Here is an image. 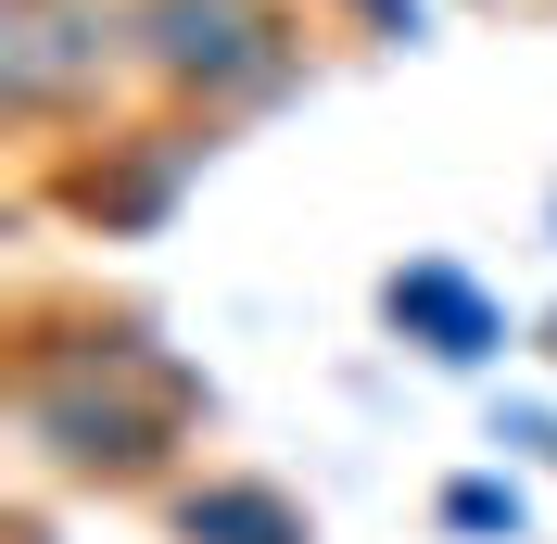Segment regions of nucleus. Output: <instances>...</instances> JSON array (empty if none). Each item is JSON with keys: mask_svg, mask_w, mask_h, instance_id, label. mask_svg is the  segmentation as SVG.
I'll return each mask as SVG.
<instances>
[{"mask_svg": "<svg viewBox=\"0 0 557 544\" xmlns=\"http://www.w3.org/2000/svg\"><path fill=\"white\" fill-rule=\"evenodd\" d=\"M190 418H203V393L152 355L139 317L26 330V355H13V431L76 494H165L190 456Z\"/></svg>", "mask_w": 557, "mask_h": 544, "instance_id": "f257e3e1", "label": "nucleus"}, {"mask_svg": "<svg viewBox=\"0 0 557 544\" xmlns=\"http://www.w3.org/2000/svg\"><path fill=\"white\" fill-rule=\"evenodd\" d=\"M305 76V38L278 0H139V89L165 114H253Z\"/></svg>", "mask_w": 557, "mask_h": 544, "instance_id": "f03ea898", "label": "nucleus"}, {"mask_svg": "<svg viewBox=\"0 0 557 544\" xmlns=\"http://www.w3.org/2000/svg\"><path fill=\"white\" fill-rule=\"evenodd\" d=\"M139 89V0H0V114L26 139Z\"/></svg>", "mask_w": 557, "mask_h": 544, "instance_id": "7ed1b4c3", "label": "nucleus"}, {"mask_svg": "<svg viewBox=\"0 0 557 544\" xmlns=\"http://www.w3.org/2000/svg\"><path fill=\"white\" fill-rule=\"evenodd\" d=\"M190 177H203L190 114H152V127H114V139H89V152H64V203L102 240H127V228H165Z\"/></svg>", "mask_w": 557, "mask_h": 544, "instance_id": "20e7f679", "label": "nucleus"}, {"mask_svg": "<svg viewBox=\"0 0 557 544\" xmlns=\"http://www.w3.org/2000/svg\"><path fill=\"white\" fill-rule=\"evenodd\" d=\"M381 330L418 342V355L456 368V380H482L494 355H507V305H494L456 254H406V267H381Z\"/></svg>", "mask_w": 557, "mask_h": 544, "instance_id": "39448f33", "label": "nucleus"}, {"mask_svg": "<svg viewBox=\"0 0 557 544\" xmlns=\"http://www.w3.org/2000/svg\"><path fill=\"white\" fill-rule=\"evenodd\" d=\"M165 544H317V519L267 469H177L165 481Z\"/></svg>", "mask_w": 557, "mask_h": 544, "instance_id": "423d86ee", "label": "nucleus"}, {"mask_svg": "<svg viewBox=\"0 0 557 544\" xmlns=\"http://www.w3.org/2000/svg\"><path fill=\"white\" fill-rule=\"evenodd\" d=\"M431 519L469 532V544H520V532H532V494H520L507 469H456L444 494H431Z\"/></svg>", "mask_w": 557, "mask_h": 544, "instance_id": "0eeeda50", "label": "nucleus"}, {"mask_svg": "<svg viewBox=\"0 0 557 544\" xmlns=\"http://www.w3.org/2000/svg\"><path fill=\"white\" fill-rule=\"evenodd\" d=\"M343 13H355V38H381V51H418V38H431L418 0H343Z\"/></svg>", "mask_w": 557, "mask_h": 544, "instance_id": "6e6552de", "label": "nucleus"}, {"mask_svg": "<svg viewBox=\"0 0 557 544\" xmlns=\"http://www.w3.org/2000/svg\"><path fill=\"white\" fill-rule=\"evenodd\" d=\"M494 443L532 456V469H557V418H545V406H507V418H494Z\"/></svg>", "mask_w": 557, "mask_h": 544, "instance_id": "1a4fd4ad", "label": "nucleus"}, {"mask_svg": "<svg viewBox=\"0 0 557 544\" xmlns=\"http://www.w3.org/2000/svg\"><path fill=\"white\" fill-rule=\"evenodd\" d=\"M532 342H545V368H557V305H545V330H532Z\"/></svg>", "mask_w": 557, "mask_h": 544, "instance_id": "9d476101", "label": "nucleus"}, {"mask_svg": "<svg viewBox=\"0 0 557 544\" xmlns=\"http://www.w3.org/2000/svg\"><path fill=\"white\" fill-rule=\"evenodd\" d=\"M545 228H557V203H545Z\"/></svg>", "mask_w": 557, "mask_h": 544, "instance_id": "9b49d317", "label": "nucleus"}, {"mask_svg": "<svg viewBox=\"0 0 557 544\" xmlns=\"http://www.w3.org/2000/svg\"><path fill=\"white\" fill-rule=\"evenodd\" d=\"M507 13H520V0H507Z\"/></svg>", "mask_w": 557, "mask_h": 544, "instance_id": "f8f14e48", "label": "nucleus"}]
</instances>
